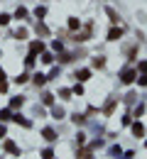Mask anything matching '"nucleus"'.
<instances>
[{"instance_id": "obj_1", "label": "nucleus", "mask_w": 147, "mask_h": 159, "mask_svg": "<svg viewBox=\"0 0 147 159\" xmlns=\"http://www.w3.org/2000/svg\"><path fill=\"white\" fill-rule=\"evenodd\" d=\"M120 34H123V32H120V30H110V34H108V39H118V37H120Z\"/></svg>"}, {"instance_id": "obj_2", "label": "nucleus", "mask_w": 147, "mask_h": 159, "mask_svg": "<svg viewBox=\"0 0 147 159\" xmlns=\"http://www.w3.org/2000/svg\"><path fill=\"white\" fill-rule=\"evenodd\" d=\"M108 17H110V20H113V22H118V20H120V17L115 15V10H110V7H108Z\"/></svg>"}]
</instances>
